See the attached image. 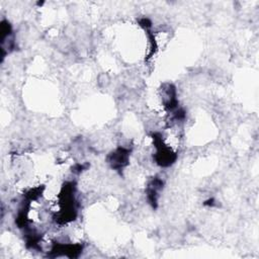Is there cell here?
I'll use <instances>...</instances> for the list:
<instances>
[{
	"instance_id": "obj_1",
	"label": "cell",
	"mask_w": 259,
	"mask_h": 259,
	"mask_svg": "<svg viewBox=\"0 0 259 259\" xmlns=\"http://www.w3.org/2000/svg\"><path fill=\"white\" fill-rule=\"evenodd\" d=\"M130 158V150L124 147H119L107 157V162L112 169L120 170L127 165Z\"/></svg>"
},
{
	"instance_id": "obj_2",
	"label": "cell",
	"mask_w": 259,
	"mask_h": 259,
	"mask_svg": "<svg viewBox=\"0 0 259 259\" xmlns=\"http://www.w3.org/2000/svg\"><path fill=\"white\" fill-rule=\"evenodd\" d=\"M163 181L160 178H153L147 185V190H146V195L149 203L153 206L156 207L158 203V198L160 196V192L163 188Z\"/></svg>"
}]
</instances>
